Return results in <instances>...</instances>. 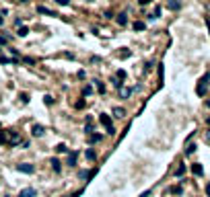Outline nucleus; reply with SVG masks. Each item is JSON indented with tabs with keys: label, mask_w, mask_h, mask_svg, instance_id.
Returning <instances> with one entry per match:
<instances>
[{
	"label": "nucleus",
	"mask_w": 210,
	"mask_h": 197,
	"mask_svg": "<svg viewBox=\"0 0 210 197\" xmlns=\"http://www.w3.org/2000/svg\"><path fill=\"white\" fill-rule=\"evenodd\" d=\"M43 101H45L47 105H54V97H49V95H45V97H43Z\"/></svg>",
	"instance_id": "obj_23"
},
{
	"label": "nucleus",
	"mask_w": 210,
	"mask_h": 197,
	"mask_svg": "<svg viewBox=\"0 0 210 197\" xmlns=\"http://www.w3.org/2000/svg\"><path fill=\"white\" fill-rule=\"evenodd\" d=\"M130 95H132V90H130V88H124V86L120 88V97H122V99H128Z\"/></svg>",
	"instance_id": "obj_13"
},
{
	"label": "nucleus",
	"mask_w": 210,
	"mask_h": 197,
	"mask_svg": "<svg viewBox=\"0 0 210 197\" xmlns=\"http://www.w3.org/2000/svg\"><path fill=\"white\" fill-rule=\"evenodd\" d=\"M111 84H113L116 88H122V80H120V78H113V80H111Z\"/></svg>",
	"instance_id": "obj_22"
},
{
	"label": "nucleus",
	"mask_w": 210,
	"mask_h": 197,
	"mask_svg": "<svg viewBox=\"0 0 210 197\" xmlns=\"http://www.w3.org/2000/svg\"><path fill=\"white\" fill-rule=\"evenodd\" d=\"M84 156L89 158V160H95V158H97V154H95V150H91V148H89V150L84 152Z\"/></svg>",
	"instance_id": "obj_14"
},
{
	"label": "nucleus",
	"mask_w": 210,
	"mask_h": 197,
	"mask_svg": "<svg viewBox=\"0 0 210 197\" xmlns=\"http://www.w3.org/2000/svg\"><path fill=\"white\" fill-rule=\"evenodd\" d=\"M43 131H45V129H43V125H39V123H35V125L31 127V133H33L35 138H41Z\"/></svg>",
	"instance_id": "obj_3"
},
{
	"label": "nucleus",
	"mask_w": 210,
	"mask_h": 197,
	"mask_svg": "<svg viewBox=\"0 0 210 197\" xmlns=\"http://www.w3.org/2000/svg\"><path fill=\"white\" fill-rule=\"evenodd\" d=\"M89 142H91V144H95V142H101V136H99V133H95V136H89Z\"/></svg>",
	"instance_id": "obj_18"
},
{
	"label": "nucleus",
	"mask_w": 210,
	"mask_h": 197,
	"mask_svg": "<svg viewBox=\"0 0 210 197\" xmlns=\"http://www.w3.org/2000/svg\"><path fill=\"white\" fill-rule=\"evenodd\" d=\"M138 2H140L142 6H144V4H150V0H138Z\"/></svg>",
	"instance_id": "obj_32"
},
{
	"label": "nucleus",
	"mask_w": 210,
	"mask_h": 197,
	"mask_svg": "<svg viewBox=\"0 0 210 197\" xmlns=\"http://www.w3.org/2000/svg\"><path fill=\"white\" fill-rule=\"evenodd\" d=\"M97 82V88H99V92H105V86H103V82H99V80H95Z\"/></svg>",
	"instance_id": "obj_25"
},
{
	"label": "nucleus",
	"mask_w": 210,
	"mask_h": 197,
	"mask_svg": "<svg viewBox=\"0 0 210 197\" xmlns=\"http://www.w3.org/2000/svg\"><path fill=\"white\" fill-rule=\"evenodd\" d=\"M56 2H58L60 6H68V4H70V0H56Z\"/></svg>",
	"instance_id": "obj_27"
},
{
	"label": "nucleus",
	"mask_w": 210,
	"mask_h": 197,
	"mask_svg": "<svg viewBox=\"0 0 210 197\" xmlns=\"http://www.w3.org/2000/svg\"><path fill=\"white\" fill-rule=\"evenodd\" d=\"M107 133H109V136H113V133H116V127H113V125H111V127H107Z\"/></svg>",
	"instance_id": "obj_30"
},
{
	"label": "nucleus",
	"mask_w": 210,
	"mask_h": 197,
	"mask_svg": "<svg viewBox=\"0 0 210 197\" xmlns=\"http://www.w3.org/2000/svg\"><path fill=\"white\" fill-rule=\"evenodd\" d=\"M148 195H150V191H144V193H140L138 197H148Z\"/></svg>",
	"instance_id": "obj_31"
},
{
	"label": "nucleus",
	"mask_w": 210,
	"mask_h": 197,
	"mask_svg": "<svg viewBox=\"0 0 210 197\" xmlns=\"http://www.w3.org/2000/svg\"><path fill=\"white\" fill-rule=\"evenodd\" d=\"M113 113H116V117H124V115H126V111H124L122 107H116V109H113Z\"/></svg>",
	"instance_id": "obj_17"
},
{
	"label": "nucleus",
	"mask_w": 210,
	"mask_h": 197,
	"mask_svg": "<svg viewBox=\"0 0 210 197\" xmlns=\"http://www.w3.org/2000/svg\"><path fill=\"white\" fill-rule=\"evenodd\" d=\"M206 140H208V142H210V131H208V133H206Z\"/></svg>",
	"instance_id": "obj_35"
},
{
	"label": "nucleus",
	"mask_w": 210,
	"mask_h": 197,
	"mask_svg": "<svg viewBox=\"0 0 210 197\" xmlns=\"http://www.w3.org/2000/svg\"><path fill=\"white\" fill-rule=\"evenodd\" d=\"M192 152H196V146H187V148H185V154H187V156H190Z\"/></svg>",
	"instance_id": "obj_26"
},
{
	"label": "nucleus",
	"mask_w": 210,
	"mask_h": 197,
	"mask_svg": "<svg viewBox=\"0 0 210 197\" xmlns=\"http://www.w3.org/2000/svg\"><path fill=\"white\" fill-rule=\"evenodd\" d=\"M21 101H23V103H29V97H27V95L23 92V95H21Z\"/></svg>",
	"instance_id": "obj_29"
},
{
	"label": "nucleus",
	"mask_w": 210,
	"mask_h": 197,
	"mask_svg": "<svg viewBox=\"0 0 210 197\" xmlns=\"http://www.w3.org/2000/svg\"><path fill=\"white\" fill-rule=\"evenodd\" d=\"M37 195V191L33 189V187H27V189H23L21 193H19V197H35Z\"/></svg>",
	"instance_id": "obj_4"
},
{
	"label": "nucleus",
	"mask_w": 210,
	"mask_h": 197,
	"mask_svg": "<svg viewBox=\"0 0 210 197\" xmlns=\"http://www.w3.org/2000/svg\"><path fill=\"white\" fill-rule=\"evenodd\" d=\"M206 105H208V107H210V101H208V103H206Z\"/></svg>",
	"instance_id": "obj_36"
},
{
	"label": "nucleus",
	"mask_w": 210,
	"mask_h": 197,
	"mask_svg": "<svg viewBox=\"0 0 210 197\" xmlns=\"http://www.w3.org/2000/svg\"><path fill=\"white\" fill-rule=\"evenodd\" d=\"M2 23H4V19H2V12H0V25H2Z\"/></svg>",
	"instance_id": "obj_34"
},
{
	"label": "nucleus",
	"mask_w": 210,
	"mask_h": 197,
	"mask_svg": "<svg viewBox=\"0 0 210 197\" xmlns=\"http://www.w3.org/2000/svg\"><path fill=\"white\" fill-rule=\"evenodd\" d=\"M192 172H194L196 177H202V175H204V168H202L200 164H194V166H192Z\"/></svg>",
	"instance_id": "obj_10"
},
{
	"label": "nucleus",
	"mask_w": 210,
	"mask_h": 197,
	"mask_svg": "<svg viewBox=\"0 0 210 197\" xmlns=\"http://www.w3.org/2000/svg\"><path fill=\"white\" fill-rule=\"evenodd\" d=\"M37 12H39V14H47V17H58L54 10H49V8H45V6H37Z\"/></svg>",
	"instance_id": "obj_8"
},
{
	"label": "nucleus",
	"mask_w": 210,
	"mask_h": 197,
	"mask_svg": "<svg viewBox=\"0 0 210 197\" xmlns=\"http://www.w3.org/2000/svg\"><path fill=\"white\" fill-rule=\"evenodd\" d=\"M76 158H78V152H68L66 164H68V166H76Z\"/></svg>",
	"instance_id": "obj_5"
},
{
	"label": "nucleus",
	"mask_w": 210,
	"mask_h": 197,
	"mask_svg": "<svg viewBox=\"0 0 210 197\" xmlns=\"http://www.w3.org/2000/svg\"><path fill=\"white\" fill-rule=\"evenodd\" d=\"M183 175H185V166L181 164V166L177 168V172H175V177H183Z\"/></svg>",
	"instance_id": "obj_19"
},
{
	"label": "nucleus",
	"mask_w": 210,
	"mask_h": 197,
	"mask_svg": "<svg viewBox=\"0 0 210 197\" xmlns=\"http://www.w3.org/2000/svg\"><path fill=\"white\" fill-rule=\"evenodd\" d=\"M25 64H29V66H33V64H35V60H33V58H25Z\"/></svg>",
	"instance_id": "obj_28"
},
{
	"label": "nucleus",
	"mask_w": 210,
	"mask_h": 197,
	"mask_svg": "<svg viewBox=\"0 0 210 197\" xmlns=\"http://www.w3.org/2000/svg\"><path fill=\"white\" fill-rule=\"evenodd\" d=\"M132 27H134V29H136V31H142V29H144V27H146V25H144V23H142V21H136V23H134V25H132Z\"/></svg>",
	"instance_id": "obj_15"
},
{
	"label": "nucleus",
	"mask_w": 210,
	"mask_h": 197,
	"mask_svg": "<svg viewBox=\"0 0 210 197\" xmlns=\"http://www.w3.org/2000/svg\"><path fill=\"white\" fill-rule=\"evenodd\" d=\"M208 80H210V74H204L200 82H198V88H196V92L200 95V97H204L206 95V86H208Z\"/></svg>",
	"instance_id": "obj_1"
},
{
	"label": "nucleus",
	"mask_w": 210,
	"mask_h": 197,
	"mask_svg": "<svg viewBox=\"0 0 210 197\" xmlns=\"http://www.w3.org/2000/svg\"><path fill=\"white\" fill-rule=\"evenodd\" d=\"M52 168H54V172H60V170H62V166H60V160H58V158H52Z\"/></svg>",
	"instance_id": "obj_11"
},
{
	"label": "nucleus",
	"mask_w": 210,
	"mask_h": 197,
	"mask_svg": "<svg viewBox=\"0 0 210 197\" xmlns=\"http://www.w3.org/2000/svg\"><path fill=\"white\" fill-rule=\"evenodd\" d=\"M116 21H118V25H120V27H126V25H128V14H126V12H120Z\"/></svg>",
	"instance_id": "obj_6"
},
{
	"label": "nucleus",
	"mask_w": 210,
	"mask_h": 197,
	"mask_svg": "<svg viewBox=\"0 0 210 197\" xmlns=\"http://www.w3.org/2000/svg\"><path fill=\"white\" fill-rule=\"evenodd\" d=\"M91 92H93V88H91V86H84V88H83V95H84V97H89Z\"/></svg>",
	"instance_id": "obj_24"
},
{
	"label": "nucleus",
	"mask_w": 210,
	"mask_h": 197,
	"mask_svg": "<svg viewBox=\"0 0 210 197\" xmlns=\"http://www.w3.org/2000/svg\"><path fill=\"white\" fill-rule=\"evenodd\" d=\"M99 121L105 125V129H107V127H111V119H109V115H107V113H101V115H99Z\"/></svg>",
	"instance_id": "obj_7"
},
{
	"label": "nucleus",
	"mask_w": 210,
	"mask_h": 197,
	"mask_svg": "<svg viewBox=\"0 0 210 197\" xmlns=\"http://www.w3.org/2000/svg\"><path fill=\"white\" fill-rule=\"evenodd\" d=\"M208 125H210V117H208Z\"/></svg>",
	"instance_id": "obj_37"
},
{
	"label": "nucleus",
	"mask_w": 210,
	"mask_h": 197,
	"mask_svg": "<svg viewBox=\"0 0 210 197\" xmlns=\"http://www.w3.org/2000/svg\"><path fill=\"white\" fill-rule=\"evenodd\" d=\"M171 10H175V8H179L181 6V0H169V4H167Z\"/></svg>",
	"instance_id": "obj_12"
},
{
	"label": "nucleus",
	"mask_w": 210,
	"mask_h": 197,
	"mask_svg": "<svg viewBox=\"0 0 210 197\" xmlns=\"http://www.w3.org/2000/svg\"><path fill=\"white\" fill-rule=\"evenodd\" d=\"M27 33H29V29H27V27H19V31H17V35H19V37H25Z\"/></svg>",
	"instance_id": "obj_16"
},
{
	"label": "nucleus",
	"mask_w": 210,
	"mask_h": 197,
	"mask_svg": "<svg viewBox=\"0 0 210 197\" xmlns=\"http://www.w3.org/2000/svg\"><path fill=\"white\" fill-rule=\"evenodd\" d=\"M206 195L210 197V183H208V185H206Z\"/></svg>",
	"instance_id": "obj_33"
},
{
	"label": "nucleus",
	"mask_w": 210,
	"mask_h": 197,
	"mask_svg": "<svg viewBox=\"0 0 210 197\" xmlns=\"http://www.w3.org/2000/svg\"><path fill=\"white\" fill-rule=\"evenodd\" d=\"M116 78L124 80V78H126V70H118V72H116Z\"/></svg>",
	"instance_id": "obj_20"
},
{
	"label": "nucleus",
	"mask_w": 210,
	"mask_h": 197,
	"mask_svg": "<svg viewBox=\"0 0 210 197\" xmlns=\"http://www.w3.org/2000/svg\"><path fill=\"white\" fill-rule=\"evenodd\" d=\"M54 150H56V154H68V146L66 144H58Z\"/></svg>",
	"instance_id": "obj_9"
},
{
	"label": "nucleus",
	"mask_w": 210,
	"mask_h": 197,
	"mask_svg": "<svg viewBox=\"0 0 210 197\" xmlns=\"http://www.w3.org/2000/svg\"><path fill=\"white\" fill-rule=\"evenodd\" d=\"M6 142H8V136L4 131H0V144H6Z\"/></svg>",
	"instance_id": "obj_21"
},
{
	"label": "nucleus",
	"mask_w": 210,
	"mask_h": 197,
	"mask_svg": "<svg viewBox=\"0 0 210 197\" xmlns=\"http://www.w3.org/2000/svg\"><path fill=\"white\" fill-rule=\"evenodd\" d=\"M17 170L19 172H25V175H33L35 172V166L29 164V162H21V164H17Z\"/></svg>",
	"instance_id": "obj_2"
}]
</instances>
